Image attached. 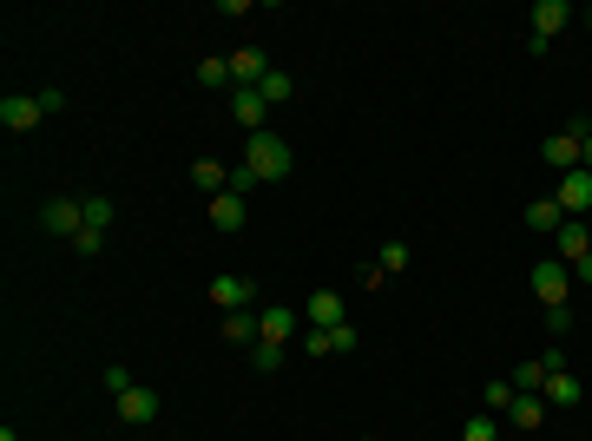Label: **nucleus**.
<instances>
[{
  "mask_svg": "<svg viewBox=\"0 0 592 441\" xmlns=\"http://www.w3.org/2000/svg\"><path fill=\"white\" fill-rule=\"evenodd\" d=\"M257 93H264V106L277 112V106H290V99H296V79H290V73H270L264 86H257Z\"/></svg>",
  "mask_w": 592,
  "mask_h": 441,
  "instance_id": "nucleus-23",
  "label": "nucleus"
},
{
  "mask_svg": "<svg viewBox=\"0 0 592 441\" xmlns=\"http://www.w3.org/2000/svg\"><path fill=\"white\" fill-rule=\"evenodd\" d=\"M191 185H198L204 198H218V191H231V172H224L218 158H191Z\"/></svg>",
  "mask_w": 592,
  "mask_h": 441,
  "instance_id": "nucleus-19",
  "label": "nucleus"
},
{
  "mask_svg": "<svg viewBox=\"0 0 592 441\" xmlns=\"http://www.w3.org/2000/svg\"><path fill=\"white\" fill-rule=\"evenodd\" d=\"M224 66H231V93H237V86H264V79L277 73L264 47H237V53H231V60H224Z\"/></svg>",
  "mask_w": 592,
  "mask_h": 441,
  "instance_id": "nucleus-6",
  "label": "nucleus"
},
{
  "mask_svg": "<svg viewBox=\"0 0 592 441\" xmlns=\"http://www.w3.org/2000/svg\"><path fill=\"white\" fill-rule=\"evenodd\" d=\"M579 20H586V27H592V7H586V14H579Z\"/></svg>",
  "mask_w": 592,
  "mask_h": 441,
  "instance_id": "nucleus-37",
  "label": "nucleus"
},
{
  "mask_svg": "<svg viewBox=\"0 0 592 441\" xmlns=\"http://www.w3.org/2000/svg\"><path fill=\"white\" fill-rule=\"evenodd\" d=\"M40 119H47L40 93H7V99H0V126H7V132H33Z\"/></svg>",
  "mask_w": 592,
  "mask_h": 441,
  "instance_id": "nucleus-7",
  "label": "nucleus"
},
{
  "mask_svg": "<svg viewBox=\"0 0 592 441\" xmlns=\"http://www.w3.org/2000/svg\"><path fill=\"white\" fill-rule=\"evenodd\" d=\"M533 290H540V303H566V290H573V270H566L560 257H540V264H533Z\"/></svg>",
  "mask_w": 592,
  "mask_h": 441,
  "instance_id": "nucleus-10",
  "label": "nucleus"
},
{
  "mask_svg": "<svg viewBox=\"0 0 592 441\" xmlns=\"http://www.w3.org/2000/svg\"><path fill=\"white\" fill-rule=\"evenodd\" d=\"M579 165H586V172H592V132H586V145H579Z\"/></svg>",
  "mask_w": 592,
  "mask_h": 441,
  "instance_id": "nucleus-35",
  "label": "nucleus"
},
{
  "mask_svg": "<svg viewBox=\"0 0 592 441\" xmlns=\"http://www.w3.org/2000/svg\"><path fill=\"white\" fill-rule=\"evenodd\" d=\"M237 165H244L257 185H283V178L296 172V152L277 139V132H250V139H244V158H237Z\"/></svg>",
  "mask_w": 592,
  "mask_h": 441,
  "instance_id": "nucleus-1",
  "label": "nucleus"
},
{
  "mask_svg": "<svg viewBox=\"0 0 592 441\" xmlns=\"http://www.w3.org/2000/svg\"><path fill=\"white\" fill-rule=\"evenodd\" d=\"M514 382H487V415H507V409H514Z\"/></svg>",
  "mask_w": 592,
  "mask_h": 441,
  "instance_id": "nucleus-30",
  "label": "nucleus"
},
{
  "mask_svg": "<svg viewBox=\"0 0 592 441\" xmlns=\"http://www.w3.org/2000/svg\"><path fill=\"white\" fill-rule=\"evenodd\" d=\"M211 303H218L224 316L250 310V303H257V284H250V277H211Z\"/></svg>",
  "mask_w": 592,
  "mask_h": 441,
  "instance_id": "nucleus-14",
  "label": "nucleus"
},
{
  "mask_svg": "<svg viewBox=\"0 0 592 441\" xmlns=\"http://www.w3.org/2000/svg\"><path fill=\"white\" fill-rule=\"evenodd\" d=\"M86 231H112V198H86Z\"/></svg>",
  "mask_w": 592,
  "mask_h": 441,
  "instance_id": "nucleus-29",
  "label": "nucleus"
},
{
  "mask_svg": "<svg viewBox=\"0 0 592 441\" xmlns=\"http://www.w3.org/2000/svg\"><path fill=\"white\" fill-rule=\"evenodd\" d=\"M99 244H106V231H79V237H73L79 257H99Z\"/></svg>",
  "mask_w": 592,
  "mask_h": 441,
  "instance_id": "nucleus-32",
  "label": "nucleus"
},
{
  "mask_svg": "<svg viewBox=\"0 0 592 441\" xmlns=\"http://www.w3.org/2000/svg\"><path fill=\"white\" fill-rule=\"evenodd\" d=\"M224 343L231 349H257V310H231L224 316Z\"/></svg>",
  "mask_w": 592,
  "mask_h": 441,
  "instance_id": "nucleus-20",
  "label": "nucleus"
},
{
  "mask_svg": "<svg viewBox=\"0 0 592 441\" xmlns=\"http://www.w3.org/2000/svg\"><path fill=\"white\" fill-rule=\"evenodd\" d=\"M231 119L244 126V139H250V132H270V106H264V93H257V86H237V93H231Z\"/></svg>",
  "mask_w": 592,
  "mask_h": 441,
  "instance_id": "nucleus-8",
  "label": "nucleus"
},
{
  "mask_svg": "<svg viewBox=\"0 0 592 441\" xmlns=\"http://www.w3.org/2000/svg\"><path fill=\"white\" fill-rule=\"evenodd\" d=\"M553 257H560L566 270H573L579 257H592V231H586V218H566L560 231H553Z\"/></svg>",
  "mask_w": 592,
  "mask_h": 441,
  "instance_id": "nucleus-9",
  "label": "nucleus"
},
{
  "mask_svg": "<svg viewBox=\"0 0 592 441\" xmlns=\"http://www.w3.org/2000/svg\"><path fill=\"white\" fill-rule=\"evenodd\" d=\"M586 132H592V119H566V126L540 145V158H546V172H553V178L579 172V145H586Z\"/></svg>",
  "mask_w": 592,
  "mask_h": 441,
  "instance_id": "nucleus-2",
  "label": "nucleus"
},
{
  "mask_svg": "<svg viewBox=\"0 0 592 441\" xmlns=\"http://www.w3.org/2000/svg\"><path fill=\"white\" fill-rule=\"evenodd\" d=\"M0 441H20V435H14V428H0Z\"/></svg>",
  "mask_w": 592,
  "mask_h": 441,
  "instance_id": "nucleus-36",
  "label": "nucleus"
},
{
  "mask_svg": "<svg viewBox=\"0 0 592 441\" xmlns=\"http://www.w3.org/2000/svg\"><path fill=\"white\" fill-rule=\"evenodd\" d=\"M461 441H500V422H494V415H468V428H461Z\"/></svg>",
  "mask_w": 592,
  "mask_h": 441,
  "instance_id": "nucleus-28",
  "label": "nucleus"
},
{
  "mask_svg": "<svg viewBox=\"0 0 592 441\" xmlns=\"http://www.w3.org/2000/svg\"><path fill=\"white\" fill-rule=\"evenodd\" d=\"M546 409H579V402H586V389H579V376L573 369H560V376H546Z\"/></svg>",
  "mask_w": 592,
  "mask_h": 441,
  "instance_id": "nucleus-17",
  "label": "nucleus"
},
{
  "mask_svg": "<svg viewBox=\"0 0 592 441\" xmlns=\"http://www.w3.org/2000/svg\"><path fill=\"white\" fill-rule=\"evenodd\" d=\"M573 284H592V257H579V264H573Z\"/></svg>",
  "mask_w": 592,
  "mask_h": 441,
  "instance_id": "nucleus-34",
  "label": "nucleus"
},
{
  "mask_svg": "<svg viewBox=\"0 0 592 441\" xmlns=\"http://www.w3.org/2000/svg\"><path fill=\"white\" fill-rule=\"evenodd\" d=\"M375 270H382V277H402V270H408V244H402V237H395V244H382Z\"/></svg>",
  "mask_w": 592,
  "mask_h": 441,
  "instance_id": "nucleus-26",
  "label": "nucleus"
},
{
  "mask_svg": "<svg viewBox=\"0 0 592 441\" xmlns=\"http://www.w3.org/2000/svg\"><path fill=\"white\" fill-rule=\"evenodd\" d=\"M198 86H204V93H231V66H224L218 53H211V60H198Z\"/></svg>",
  "mask_w": 592,
  "mask_h": 441,
  "instance_id": "nucleus-22",
  "label": "nucleus"
},
{
  "mask_svg": "<svg viewBox=\"0 0 592 441\" xmlns=\"http://www.w3.org/2000/svg\"><path fill=\"white\" fill-rule=\"evenodd\" d=\"M527 224H533V231H560V224H566L560 198H553V191H540V198L527 205Z\"/></svg>",
  "mask_w": 592,
  "mask_h": 441,
  "instance_id": "nucleus-21",
  "label": "nucleus"
},
{
  "mask_svg": "<svg viewBox=\"0 0 592 441\" xmlns=\"http://www.w3.org/2000/svg\"><path fill=\"white\" fill-rule=\"evenodd\" d=\"M250 369H257V376H277L283 369V343H257L250 349Z\"/></svg>",
  "mask_w": 592,
  "mask_h": 441,
  "instance_id": "nucleus-27",
  "label": "nucleus"
},
{
  "mask_svg": "<svg viewBox=\"0 0 592 441\" xmlns=\"http://www.w3.org/2000/svg\"><path fill=\"white\" fill-rule=\"evenodd\" d=\"M356 343H362L356 323H336V330H310V336H303V349H310V356H349Z\"/></svg>",
  "mask_w": 592,
  "mask_h": 441,
  "instance_id": "nucleus-13",
  "label": "nucleus"
},
{
  "mask_svg": "<svg viewBox=\"0 0 592 441\" xmlns=\"http://www.w3.org/2000/svg\"><path fill=\"white\" fill-rule=\"evenodd\" d=\"M540 323H546V336H573V303H546Z\"/></svg>",
  "mask_w": 592,
  "mask_h": 441,
  "instance_id": "nucleus-25",
  "label": "nucleus"
},
{
  "mask_svg": "<svg viewBox=\"0 0 592 441\" xmlns=\"http://www.w3.org/2000/svg\"><path fill=\"white\" fill-rule=\"evenodd\" d=\"M211 224H218V231H244L250 224V198L244 191H218V198H211Z\"/></svg>",
  "mask_w": 592,
  "mask_h": 441,
  "instance_id": "nucleus-16",
  "label": "nucleus"
},
{
  "mask_svg": "<svg viewBox=\"0 0 592 441\" xmlns=\"http://www.w3.org/2000/svg\"><path fill=\"white\" fill-rule=\"evenodd\" d=\"M112 402H119V415H125L132 428L158 422V389H139V382H132V389H125V395H112Z\"/></svg>",
  "mask_w": 592,
  "mask_h": 441,
  "instance_id": "nucleus-15",
  "label": "nucleus"
},
{
  "mask_svg": "<svg viewBox=\"0 0 592 441\" xmlns=\"http://www.w3.org/2000/svg\"><path fill=\"white\" fill-rule=\"evenodd\" d=\"M553 198H560V211H566V218H586V211H592V172L579 165V172L553 178Z\"/></svg>",
  "mask_w": 592,
  "mask_h": 441,
  "instance_id": "nucleus-5",
  "label": "nucleus"
},
{
  "mask_svg": "<svg viewBox=\"0 0 592 441\" xmlns=\"http://www.w3.org/2000/svg\"><path fill=\"white\" fill-rule=\"evenodd\" d=\"M540 422H546V395H514V409H507V428H520V435H533Z\"/></svg>",
  "mask_w": 592,
  "mask_h": 441,
  "instance_id": "nucleus-18",
  "label": "nucleus"
},
{
  "mask_svg": "<svg viewBox=\"0 0 592 441\" xmlns=\"http://www.w3.org/2000/svg\"><path fill=\"white\" fill-rule=\"evenodd\" d=\"M106 389H112V395H125V389H132V376H125V363H112V369H106Z\"/></svg>",
  "mask_w": 592,
  "mask_h": 441,
  "instance_id": "nucleus-33",
  "label": "nucleus"
},
{
  "mask_svg": "<svg viewBox=\"0 0 592 441\" xmlns=\"http://www.w3.org/2000/svg\"><path fill=\"white\" fill-rule=\"evenodd\" d=\"M296 323H303V310H290V303H264V310H257V343H283V336H296Z\"/></svg>",
  "mask_w": 592,
  "mask_h": 441,
  "instance_id": "nucleus-12",
  "label": "nucleus"
},
{
  "mask_svg": "<svg viewBox=\"0 0 592 441\" xmlns=\"http://www.w3.org/2000/svg\"><path fill=\"white\" fill-rule=\"evenodd\" d=\"M303 316H310V330H336V323H349V310H343V290H310V303H303Z\"/></svg>",
  "mask_w": 592,
  "mask_h": 441,
  "instance_id": "nucleus-11",
  "label": "nucleus"
},
{
  "mask_svg": "<svg viewBox=\"0 0 592 441\" xmlns=\"http://www.w3.org/2000/svg\"><path fill=\"white\" fill-rule=\"evenodd\" d=\"M40 231H53V237L73 244V237L86 231V198H47V205H40Z\"/></svg>",
  "mask_w": 592,
  "mask_h": 441,
  "instance_id": "nucleus-3",
  "label": "nucleus"
},
{
  "mask_svg": "<svg viewBox=\"0 0 592 441\" xmlns=\"http://www.w3.org/2000/svg\"><path fill=\"white\" fill-rule=\"evenodd\" d=\"M540 369H546V376H560V369H566V349L546 343V349H540Z\"/></svg>",
  "mask_w": 592,
  "mask_h": 441,
  "instance_id": "nucleus-31",
  "label": "nucleus"
},
{
  "mask_svg": "<svg viewBox=\"0 0 592 441\" xmlns=\"http://www.w3.org/2000/svg\"><path fill=\"white\" fill-rule=\"evenodd\" d=\"M507 382H514L520 395H540V389H546V369H540V356H533V363H520V369H514Z\"/></svg>",
  "mask_w": 592,
  "mask_h": 441,
  "instance_id": "nucleus-24",
  "label": "nucleus"
},
{
  "mask_svg": "<svg viewBox=\"0 0 592 441\" xmlns=\"http://www.w3.org/2000/svg\"><path fill=\"white\" fill-rule=\"evenodd\" d=\"M560 27H573V0H533V40H527V47L546 53Z\"/></svg>",
  "mask_w": 592,
  "mask_h": 441,
  "instance_id": "nucleus-4",
  "label": "nucleus"
}]
</instances>
